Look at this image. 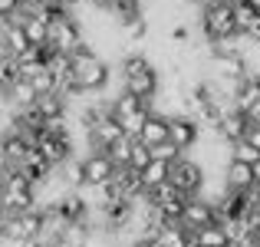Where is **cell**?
Masks as SVG:
<instances>
[{
	"mask_svg": "<svg viewBox=\"0 0 260 247\" xmlns=\"http://www.w3.org/2000/svg\"><path fill=\"white\" fill-rule=\"evenodd\" d=\"M73 79H76V86L83 92H102L109 86V79H112V66L83 40V46L73 53Z\"/></svg>",
	"mask_w": 260,
	"mask_h": 247,
	"instance_id": "1",
	"label": "cell"
},
{
	"mask_svg": "<svg viewBox=\"0 0 260 247\" xmlns=\"http://www.w3.org/2000/svg\"><path fill=\"white\" fill-rule=\"evenodd\" d=\"M26 208H37L33 181L17 168H4V175H0V211L17 214V211H26Z\"/></svg>",
	"mask_w": 260,
	"mask_h": 247,
	"instance_id": "2",
	"label": "cell"
},
{
	"mask_svg": "<svg viewBox=\"0 0 260 247\" xmlns=\"http://www.w3.org/2000/svg\"><path fill=\"white\" fill-rule=\"evenodd\" d=\"M198 30L208 43L217 40L237 37V20H234V4L231 0H217V4H201V20H198Z\"/></svg>",
	"mask_w": 260,
	"mask_h": 247,
	"instance_id": "3",
	"label": "cell"
},
{
	"mask_svg": "<svg viewBox=\"0 0 260 247\" xmlns=\"http://www.w3.org/2000/svg\"><path fill=\"white\" fill-rule=\"evenodd\" d=\"M83 26H79V20H76V13H63V10H56L53 13V20H50V46L53 50H59V53H76L79 46H83Z\"/></svg>",
	"mask_w": 260,
	"mask_h": 247,
	"instance_id": "4",
	"label": "cell"
},
{
	"mask_svg": "<svg viewBox=\"0 0 260 247\" xmlns=\"http://www.w3.org/2000/svg\"><path fill=\"white\" fill-rule=\"evenodd\" d=\"M204 178H208V171H204V165L198 162V159H191L188 152L181 155L175 165H172V178L168 181L175 184L178 191H181L184 198H194L198 191H201V184H204Z\"/></svg>",
	"mask_w": 260,
	"mask_h": 247,
	"instance_id": "5",
	"label": "cell"
},
{
	"mask_svg": "<svg viewBox=\"0 0 260 247\" xmlns=\"http://www.w3.org/2000/svg\"><path fill=\"white\" fill-rule=\"evenodd\" d=\"M208 76H217V79H244V76H250L247 56H244V53H211Z\"/></svg>",
	"mask_w": 260,
	"mask_h": 247,
	"instance_id": "6",
	"label": "cell"
},
{
	"mask_svg": "<svg viewBox=\"0 0 260 247\" xmlns=\"http://www.w3.org/2000/svg\"><path fill=\"white\" fill-rule=\"evenodd\" d=\"M122 135H125V129H122V122L115 119L112 112L102 115L99 122H92L89 126V152H106L112 142H119Z\"/></svg>",
	"mask_w": 260,
	"mask_h": 247,
	"instance_id": "7",
	"label": "cell"
},
{
	"mask_svg": "<svg viewBox=\"0 0 260 247\" xmlns=\"http://www.w3.org/2000/svg\"><path fill=\"white\" fill-rule=\"evenodd\" d=\"M168 139L175 142L181 152H191L201 139V122L191 119V115H172L168 119Z\"/></svg>",
	"mask_w": 260,
	"mask_h": 247,
	"instance_id": "8",
	"label": "cell"
},
{
	"mask_svg": "<svg viewBox=\"0 0 260 247\" xmlns=\"http://www.w3.org/2000/svg\"><path fill=\"white\" fill-rule=\"evenodd\" d=\"M211 221H217V211H214L211 201H204L201 195H194V198L184 201V214H181V228L184 231H198V228H204V224H211Z\"/></svg>",
	"mask_w": 260,
	"mask_h": 247,
	"instance_id": "9",
	"label": "cell"
},
{
	"mask_svg": "<svg viewBox=\"0 0 260 247\" xmlns=\"http://www.w3.org/2000/svg\"><path fill=\"white\" fill-rule=\"evenodd\" d=\"M115 175V162L109 152H89L83 155V184H106Z\"/></svg>",
	"mask_w": 260,
	"mask_h": 247,
	"instance_id": "10",
	"label": "cell"
},
{
	"mask_svg": "<svg viewBox=\"0 0 260 247\" xmlns=\"http://www.w3.org/2000/svg\"><path fill=\"white\" fill-rule=\"evenodd\" d=\"M33 148H40L43 152V159L56 168V165H63V162H70L73 155H76V148H73V139H59V135H50V132H43L40 135V142Z\"/></svg>",
	"mask_w": 260,
	"mask_h": 247,
	"instance_id": "11",
	"label": "cell"
},
{
	"mask_svg": "<svg viewBox=\"0 0 260 247\" xmlns=\"http://www.w3.org/2000/svg\"><path fill=\"white\" fill-rule=\"evenodd\" d=\"M217 135H221L228 145H234V142H241V139H247V132H250V122H247V115L241 112V109H228V112L217 119Z\"/></svg>",
	"mask_w": 260,
	"mask_h": 247,
	"instance_id": "12",
	"label": "cell"
},
{
	"mask_svg": "<svg viewBox=\"0 0 260 247\" xmlns=\"http://www.w3.org/2000/svg\"><path fill=\"white\" fill-rule=\"evenodd\" d=\"M224 181H228V188H234V191L254 188V184H257L254 165H247V162H241V159H231L228 168H224Z\"/></svg>",
	"mask_w": 260,
	"mask_h": 247,
	"instance_id": "13",
	"label": "cell"
},
{
	"mask_svg": "<svg viewBox=\"0 0 260 247\" xmlns=\"http://www.w3.org/2000/svg\"><path fill=\"white\" fill-rule=\"evenodd\" d=\"M191 237H194L198 247H234V244H231L228 228H224L221 221H211V224H204V228L191 231Z\"/></svg>",
	"mask_w": 260,
	"mask_h": 247,
	"instance_id": "14",
	"label": "cell"
},
{
	"mask_svg": "<svg viewBox=\"0 0 260 247\" xmlns=\"http://www.w3.org/2000/svg\"><path fill=\"white\" fill-rule=\"evenodd\" d=\"M139 139L145 142L148 148H155V145H161V142H168V115L152 112V115L145 119V126H142Z\"/></svg>",
	"mask_w": 260,
	"mask_h": 247,
	"instance_id": "15",
	"label": "cell"
},
{
	"mask_svg": "<svg viewBox=\"0 0 260 247\" xmlns=\"http://www.w3.org/2000/svg\"><path fill=\"white\" fill-rule=\"evenodd\" d=\"M33 109H37L43 119H56V115H70V99L59 96V92H43V96H37Z\"/></svg>",
	"mask_w": 260,
	"mask_h": 247,
	"instance_id": "16",
	"label": "cell"
},
{
	"mask_svg": "<svg viewBox=\"0 0 260 247\" xmlns=\"http://www.w3.org/2000/svg\"><path fill=\"white\" fill-rule=\"evenodd\" d=\"M4 99L10 102L13 109H26V106H33V102H37V89H33V82H30V79L20 76V79L4 92Z\"/></svg>",
	"mask_w": 260,
	"mask_h": 247,
	"instance_id": "17",
	"label": "cell"
},
{
	"mask_svg": "<svg viewBox=\"0 0 260 247\" xmlns=\"http://www.w3.org/2000/svg\"><path fill=\"white\" fill-rule=\"evenodd\" d=\"M106 10H109V17H112L115 23H125V20L145 13V0H109Z\"/></svg>",
	"mask_w": 260,
	"mask_h": 247,
	"instance_id": "18",
	"label": "cell"
},
{
	"mask_svg": "<svg viewBox=\"0 0 260 247\" xmlns=\"http://www.w3.org/2000/svg\"><path fill=\"white\" fill-rule=\"evenodd\" d=\"M168 178H172V165L161 162V159H152L142 168V184H145V191L155 188V184H161V181H168Z\"/></svg>",
	"mask_w": 260,
	"mask_h": 247,
	"instance_id": "19",
	"label": "cell"
},
{
	"mask_svg": "<svg viewBox=\"0 0 260 247\" xmlns=\"http://www.w3.org/2000/svg\"><path fill=\"white\" fill-rule=\"evenodd\" d=\"M4 46H7V53L10 56H20L23 50H30V40H26V30H23V23H10V30H7V37H4Z\"/></svg>",
	"mask_w": 260,
	"mask_h": 247,
	"instance_id": "20",
	"label": "cell"
},
{
	"mask_svg": "<svg viewBox=\"0 0 260 247\" xmlns=\"http://www.w3.org/2000/svg\"><path fill=\"white\" fill-rule=\"evenodd\" d=\"M132 145H135V139H132V135H122L119 142H112V145L106 148V152H109V159L115 162V168H125V165H128V159H132Z\"/></svg>",
	"mask_w": 260,
	"mask_h": 247,
	"instance_id": "21",
	"label": "cell"
},
{
	"mask_svg": "<svg viewBox=\"0 0 260 247\" xmlns=\"http://www.w3.org/2000/svg\"><path fill=\"white\" fill-rule=\"evenodd\" d=\"M231 159H241V162H247V165H254L260 159V148L254 145V142H247V139H241V142H234L231 145Z\"/></svg>",
	"mask_w": 260,
	"mask_h": 247,
	"instance_id": "22",
	"label": "cell"
},
{
	"mask_svg": "<svg viewBox=\"0 0 260 247\" xmlns=\"http://www.w3.org/2000/svg\"><path fill=\"white\" fill-rule=\"evenodd\" d=\"M152 162V148L145 145L142 139H135V145H132V159H128V168H145V165Z\"/></svg>",
	"mask_w": 260,
	"mask_h": 247,
	"instance_id": "23",
	"label": "cell"
},
{
	"mask_svg": "<svg viewBox=\"0 0 260 247\" xmlns=\"http://www.w3.org/2000/svg\"><path fill=\"white\" fill-rule=\"evenodd\" d=\"M181 155H184V152H181V148L175 145L172 139H168V142H161V145H155V148H152V159H161V162H168V165H175L178 159H181Z\"/></svg>",
	"mask_w": 260,
	"mask_h": 247,
	"instance_id": "24",
	"label": "cell"
},
{
	"mask_svg": "<svg viewBox=\"0 0 260 247\" xmlns=\"http://www.w3.org/2000/svg\"><path fill=\"white\" fill-rule=\"evenodd\" d=\"M244 37H247L250 43H257V46H260V13H257V17H254V23L247 26V33H244Z\"/></svg>",
	"mask_w": 260,
	"mask_h": 247,
	"instance_id": "25",
	"label": "cell"
},
{
	"mask_svg": "<svg viewBox=\"0 0 260 247\" xmlns=\"http://www.w3.org/2000/svg\"><path fill=\"white\" fill-rule=\"evenodd\" d=\"M244 115H247V122H250V126H260V102H254V106H250Z\"/></svg>",
	"mask_w": 260,
	"mask_h": 247,
	"instance_id": "26",
	"label": "cell"
},
{
	"mask_svg": "<svg viewBox=\"0 0 260 247\" xmlns=\"http://www.w3.org/2000/svg\"><path fill=\"white\" fill-rule=\"evenodd\" d=\"M247 142H254V145L260 148V126H250V132H247Z\"/></svg>",
	"mask_w": 260,
	"mask_h": 247,
	"instance_id": "27",
	"label": "cell"
},
{
	"mask_svg": "<svg viewBox=\"0 0 260 247\" xmlns=\"http://www.w3.org/2000/svg\"><path fill=\"white\" fill-rule=\"evenodd\" d=\"M4 4H7V10H17V7L23 4V0H4Z\"/></svg>",
	"mask_w": 260,
	"mask_h": 247,
	"instance_id": "28",
	"label": "cell"
},
{
	"mask_svg": "<svg viewBox=\"0 0 260 247\" xmlns=\"http://www.w3.org/2000/svg\"><path fill=\"white\" fill-rule=\"evenodd\" d=\"M254 178H257V184H260V159L254 162Z\"/></svg>",
	"mask_w": 260,
	"mask_h": 247,
	"instance_id": "29",
	"label": "cell"
},
{
	"mask_svg": "<svg viewBox=\"0 0 260 247\" xmlns=\"http://www.w3.org/2000/svg\"><path fill=\"white\" fill-rule=\"evenodd\" d=\"M178 4H201V0H178Z\"/></svg>",
	"mask_w": 260,
	"mask_h": 247,
	"instance_id": "30",
	"label": "cell"
},
{
	"mask_svg": "<svg viewBox=\"0 0 260 247\" xmlns=\"http://www.w3.org/2000/svg\"><path fill=\"white\" fill-rule=\"evenodd\" d=\"M247 4H254V7H257V10H260V0H247Z\"/></svg>",
	"mask_w": 260,
	"mask_h": 247,
	"instance_id": "31",
	"label": "cell"
},
{
	"mask_svg": "<svg viewBox=\"0 0 260 247\" xmlns=\"http://www.w3.org/2000/svg\"><path fill=\"white\" fill-rule=\"evenodd\" d=\"M201 4H217V0H201Z\"/></svg>",
	"mask_w": 260,
	"mask_h": 247,
	"instance_id": "32",
	"label": "cell"
},
{
	"mask_svg": "<svg viewBox=\"0 0 260 247\" xmlns=\"http://www.w3.org/2000/svg\"><path fill=\"white\" fill-rule=\"evenodd\" d=\"M0 221H4V211H0Z\"/></svg>",
	"mask_w": 260,
	"mask_h": 247,
	"instance_id": "33",
	"label": "cell"
},
{
	"mask_svg": "<svg viewBox=\"0 0 260 247\" xmlns=\"http://www.w3.org/2000/svg\"><path fill=\"white\" fill-rule=\"evenodd\" d=\"M257 188H260V184H257Z\"/></svg>",
	"mask_w": 260,
	"mask_h": 247,
	"instance_id": "34",
	"label": "cell"
}]
</instances>
